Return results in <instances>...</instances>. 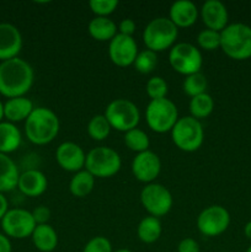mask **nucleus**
Returning a JSON list of instances; mask_svg holds the SVG:
<instances>
[{
	"mask_svg": "<svg viewBox=\"0 0 251 252\" xmlns=\"http://www.w3.org/2000/svg\"><path fill=\"white\" fill-rule=\"evenodd\" d=\"M7 211H9V203H7L6 197L4 196V193H0V221Z\"/></svg>",
	"mask_w": 251,
	"mask_h": 252,
	"instance_id": "obj_40",
	"label": "nucleus"
},
{
	"mask_svg": "<svg viewBox=\"0 0 251 252\" xmlns=\"http://www.w3.org/2000/svg\"><path fill=\"white\" fill-rule=\"evenodd\" d=\"M189 112L196 120H203L211 116L214 110V100L209 94L204 93L198 96H194L189 101Z\"/></svg>",
	"mask_w": 251,
	"mask_h": 252,
	"instance_id": "obj_27",
	"label": "nucleus"
},
{
	"mask_svg": "<svg viewBox=\"0 0 251 252\" xmlns=\"http://www.w3.org/2000/svg\"><path fill=\"white\" fill-rule=\"evenodd\" d=\"M59 118L47 107H34L25 121V134L36 145H46L53 142L59 133Z\"/></svg>",
	"mask_w": 251,
	"mask_h": 252,
	"instance_id": "obj_2",
	"label": "nucleus"
},
{
	"mask_svg": "<svg viewBox=\"0 0 251 252\" xmlns=\"http://www.w3.org/2000/svg\"><path fill=\"white\" fill-rule=\"evenodd\" d=\"M157 64V54L150 49H144L142 52H138L137 58H135L134 68L142 74H149L155 69Z\"/></svg>",
	"mask_w": 251,
	"mask_h": 252,
	"instance_id": "obj_31",
	"label": "nucleus"
},
{
	"mask_svg": "<svg viewBox=\"0 0 251 252\" xmlns=\"http://www.w3.org/2000/svg\"><path fill=\"white\" fill-rule=\"evenodd\" d=\"M161 171V161L152 150L137 154L132 161V172L135 179L144 184H153Z\"/></svg>",
	"mask_w": 251,
	"mask_h": 252,
	"instance_id": "obj_14",
	"label": "nucleus"
},
{
	"mask_svg": "<svg viewBox=\"0 0 251 252\" xmlns=\"http://www.w3.org/2000/svg\"><path fill=\"white\" fill-rule=\"evenodd\" d=\"M220 49L234 61L251 58V27L241 22L228 25L220 32Z\"/></svg>",
	"mask_w": 251,
	"mask_h": 252,
	"instance_id": "obj_3",
	"label": "nucleus"
},
{
	"mask_svg": "<svg viewBox=\"0 0 251 252\" xmlns=\"http://www.w3.org/2000/svg\"><path fill=\"white\" fill-rule=\"evenodd\" d=\"M48 181L46 175L36 169H30L20 174L17 189L27 197H38L46 192Z\"/></svg>",
	"mask_w": 251,
	"mask_h": 252,
	"instance_id": "obj_18",
	"label": "nucleus"
},
{
	"mask_svg": "<svg viewBox=\"0 0 251 252\" xmlns=\"http://www.w3.org/2000/svg\"><path fill=\"white\" fill-rule=\"evenodd\" d=\"M31 238L34 248L41 252H52L58 246V234L49 224L36 225Z\"/></svg>",
	"mask_w": 251,
	"mask_h": 252,
	"instance_id": "obj_22",
	"label": "nucleus"
},
{
	"mask_svg": "<svg viewBox=\"0 0 251 252\" xmlns=\"http://www.w3.org/2000/svg\"><path fill=\"white\" fill-rule=\"evenodd\" d=\"M148 127L155 133L171 132L179 120L177 107L169 98L150 100L145 110Z\"/></svg>",
	"mask_w": 251,
	"mask_h": 252,
	"instance_id": "obj_7",
	"label": "nucleus"
},
{
	"mask_svg": "<svg viewBox=\"0 0 251 252\" xmlns=\"http://www.w3.org/2000/svg\"><path fill=\"white\" fill-rule=\"evenodd\" d=\"M105 117L107 118L111 128L126 133L133 128H137L140 113L134 102L126 98H117L108 103L105 111Z\"/></svg>",
	"mask_w": 251,
	"mask_h": 252,
	"instance_id": "obj_8",
	"label": "nucleus"
},
{
	"mask_svg": "<svg viewBox=\"0 0 251 252\" xmlns=\"http://www.w3.org/2000/svg\"><path fill=\"white\" fill-rule=\"evenodd\" d=\"M204 26L212 31L221 32L228 26L229 14L225 5L219 0H207L199 10Z\"/></svg>",
	"mask_w": 251,
	"mask_h": 252,
	"instance_id": "obj_16",
	"label": "nucleus"
},
{
	"mask_svg": "<svg viewBox=\"0 0 251 252\" xmlns=\"http://www.w3.org/2000/svg\"><path fill=\"white\" fill-rule=\"evenodd\" d=\"M140 203L149 216L160 218L171 211L174 199L169 189L160 184H148L140 192Z\"/></svg>",
	"mask_w": 251,
	"mask_h": 252,
	"instance_id": "obj_10",
	"label": "nucleus"
},
{
	"mask_svg": "<svg viewBox=\"0 0 251 252\" xmlns=\"http://www.w3.org/2000/svg\"><path fill=\"white\" fill-rule=\"evenodd\" d=\"M177 252H199V245L194 239L185 238L177 245Z\"/></svg>",
	"mask_w": 251,
	"mask_h": 252,
	"instance_id": "obj_37",
	"label": "nucleus"
},
{
	"mask_svg": "<svg viewBox=\"0 0 251 252\" xmlns=\"http://www.w3.org/2000/svg\"><path fill=\"white\" fill-rule=\"evenodd\" d=\"M21 132L11 122H0V153L10 154L16 152L21 145Z\"/></svg>",
	"mask_w": 251,
	"mask_h": 252,
	"instance_id": "obj_23",
	"label": "nucleus"
},
{
	"mask_svg": "<svg viewBox=\"0 0 251 252\" xmlns=\"http://www.w3.org/2000/svg\"><path fill=\"white\" fill-rule=\"evenodd\" d=\"M245 252H251V245L249 246V248H248V250H246Z\"/></svg>",
	"mask_w": 251,
	"mask_h": 252,
	"instance_id": "obj_44",
	"label": "nucleus"
},
{
	"mask_svg": "<svg viewBox=\"0 0 251 252\" xmlns=\"http://www.w3.org/2000/svg\"><path fill=\"white\" fill-rule=\"evenodd\" d=\"M0 223L2 234H5L9 239L29 238L37 225L31 212L22 208L9 209Z\"/></svg>",
	"mask_w": 251,
	"mask_h": 252,
	"instance_id": "obj_11",
	"label": "nucleus"
},
{
	"mask_svg": "<svg viewBox=\"0 0 251 252\" xmlns=\"http://www.w3.org/2000/svg\"><path fill=\"white\" fill-rule=\"evenodd\" d=\"M22 49V36L16 26L7 22L0 24V62L16 58Z\"/></svg>",
	"mask_w": 251,
	"mask_h": 252,
	"instance_id": "obj_17",
	"label": "nucleus"
},
{
	"mask_svg": "<svg viewBox=\"0 0 251 252\" xmlns=\"http://www.w3.org/2000/svg\"><path fill=\"white\" fill-rule=\"evenodd\" d=\"M83 252H113L110 240L105 236H95L84 246Z\"/></svg>",
	"mask_w": 251,
	"mask_h": 252,
	"instance_id": "obj_35",
	"label": "nucleus"
},
{
	"mask_svg": "<svg viewBox=\"0 0 251 252\" xmlns=\"http://www.w3.org/2000/svg\"><path fill=\"white\" fill-rule=\"evenodd\" d=\"M111 129L112 128H111V125L108 123L105 115L94 116L88 125L89 137L94 140H97V142L106 139L108 137V134H110Z\"/></svg>",
	"mask_w": 251,
	"mask_h": 252,
	"instance_id": "obj_29",
	"label": "nucleus"
},
{
	"mask_svg": "<svg viewBox=\"0 0 251 252\" xmlns=\"http://www.w3.org/2000/svg\"><path fill=\"white\" fill-rule=\"evenodd\" d=\"M197 43L204 51H216L220 48V32L203 30L197 36Z\"/></svg>",
	"mask_w": 251,
	"mask_h": 252,
	"instance_id": "obj_32",
	"label": "nucleus"
},
{
	"mask_svg": "<svg viewBox=\"0 0 251 252\" xmlns=\"http://www.w3.org/2000/svg\"><path fill=\"white\" fill-rule=\"evenodd\" d=\"M0 252H12L11 241L2 233H0Z\"/></svg>",
	"mask_w": 251,
	"mask_h": 252,
	"instance_id": "obj_39",
	"label": "nucleus"
},
{
	"mask_svg": "<svg viewBox=\"0 0 251 252\" xmlns=\"http://www.w3.org/2000/svg\"><path fill=\"white\" fill-rule=\"evenodd\" d=\"M207 85H208V83H207L206 75L199 71V73H194L186 76L184 84H182V89H184V93L192 98L194 96L206 93Z\"/></svg>",
	"mask_w": 251,
	"mask_h": 252,
	"instance_id": "obj_30",
	"label": "nucleus"
},
{
	"mask_svg": "<svg viewBox=\"0 0 251 252\" xmlns=\"http://www.w3.org/2000/svg\"><path fill=\"white\" fill-rule=\"evenodd\" d=\"M33 110L34 107L32 101L25 96L9 98L4 103V117L6 118L7 122L15 125L16 122L26 121Z\"/></svg>",
	"mask_w": 251,
	"mask_h": 252,
	"instance_id": "obj_20",
	"label": "nucleus"
},
{
	"mask_svg": "<svg viewBox=\"0 0 251 252\" xmlns=\"http://www.w3.org/2000/svg\"><path fill=\"white\" fill-rule=\"evenodd\" d=\"M162 233V226L159 218L155 217H145L140 220L137 228V235L139 240L144 244H154L159 240Z\"/></svg>",
	"mask_w": 251,
	"mask_h": 252,
	"instance_id": "obj_25",
	"label": "nucleus"
},
{
	"mask_svg": "<svg viewBox=\"0 0 251 252\" xmlns=\"http://www.w3.org/2000/svg\"><path fill=\"white\" fill-rule=\"evenodd\" d=\"M230 225V214L224 207L214 204L207 207L197 217V228L199 233L208 238L221 235Z\"/></svg>",
	"mask_w": 251,
	"mask_h": 252,
	"instance_id": "obj_12",
	"label": "nucleus"
},
{
	"mask_svg": "<svg viewBox=\"0 0 251 252\" xmlns=\"http://www.w3.org/2000/svg\"><path fill=\"white\" fill-rule=\"evenodd\" d=\"M179 29L172 24L169 17H157L145 26L143 31V42L147 49L157 53L165 49H171Z\"/></svg>",
	"mask_w": 251,
	"mask_h": 252,
	"instance_id": "obj_4",
	"label": "nucleus"
},
{
	"mask_svg": "<svg viewBox=\"0 0 251 252\" xmlns=\"http://www.w3.org/2000/svg\"><path fill=\"white\" fill-rule=\"evenodd\" d=\"M244 234H245L246 239L251 241V220L248 221L245 224V226H244Z\"/></svg>",
	"mask_w": 251,
	"mask_h": 252,
	"instance_id": "obj_41",
	"label": "nucleus"
},
{
	"mask_svg": "<svg viewBox=\"0 0 251 252\" xmlns=\"http://www.w3.org/2000/svg\"><path fill=\"white\" fill-rule=\"evenodd\" d=\"M113 252H132V251L128 250V249H118V250H116Z\"/></svg>",
	"mask_w": 251,
	"mask_h": 252,
	"instance_id": "obj_43",
	"label": "nucleus"
},
{
	"mask_svg": "<svg viewBox=\"0 0 251 252\" xmlns=\"http://www.w3.org/2000/svg\"><path fill=\"white\" fill-rule=\"evenodd\" d=\"M94 187H95V177L86 170H81L71 177L69 191L76 198H84L91 193Z\"/></svg>",
	"mask_w": 251,
	"mask_h": 252,
	"instance_id": "obj_26",
	"label": "nucleus"
},
{
	"mask_svg": "<svg viewBox=\"0 0 251 252\" xmlns=\"http://www.w3.org/2000/svg\"><path fill=\"white\" fill-rule=\"evenodd\" d=\"M171 138L180 150L192 153L198 150L203 144L204 130L198 120L192 116H186L177 120L171 129Z\"/></svg>",
	"mask_w": 251,
	"mask_h": 252,
	"instance_id": "obj_6",
	"label": "nucleus"
},
{
	"mask_svg": "<svg viewBox=\"0 0 251 252\" xmlns=\"http://www.w3.org/2000/svg\"><path fill=\"white\" fill-rule=\"evenodd\" d=\"M2 118L4 117V103L0 101V122H2Z\"/></svg>",
	"mask_w": 251,
	"mask_h": 252,
	"instance_id": "obj_42",
	"label": "nucleus"
},
{
	"mask_svg": "<svg viewBox=\"0 0 251 252\" xmlns=\"http://www.w3.org/2000/svg\"><path fill=\"white\" fill-rule=\"evenodd\" d=\"M56 160L62 169L76 174L85 167L86 155L83 148L76 143L64 142L57 148Z\"/></svg>",
	"mask_w": 251,
	"mask_h": 252,
	"instance_id": "obj_15",
	"label": "nucleus"
},
{
	"mask_svg": "<svg viewBox=\"0 0 251 252\" xmlns=\"http://www.w3.org/2000/svg\"><path fill=\"white\" fill-rule=\"evenodd\" d=\"M118 33L125 34V36L133 37V33L135 32V22L132 19H125L118 25Z\"/></svg>",
	"mask_w": 251,
	"mask_h": 252,
	"instance_id": "obj_38",
	"label": "nucleus"
},
{
	"mask_svg": "<svg viewBox=\"0 0 251 252\" xmlns=\"http://www.w3.org/2000/svg\"><path fill=\"white\" fill-rule=\"evenodd\" d=\"M198 15V9L193 2L189 0H179L170 6L169 19L177 29H186L197 21Z\"/></svg>",
	"mask_w": 251,
	"mask_h": 252,
	"instance_id": "obj_19",
	"label": "nucleus"
},
{
	"mask_svg": "<svg viewBox=\"0 0 251 252\" xmlns=\"http://www.w3.org/2000/svg\"><path fill=\"white\" fill-rule=\"evenodd\" d=\"M89 33L94 39L100 42L111 41L118 33V27L110 17L95 16L89 22Z\"/></svg>",
	"mask_w": 251,
	"mask_h": 252,
	"instance_id": "obj_24",
	"label": "nucleus"
},
{
	"mask_svg": "<svg viewBox=\"0 0 251 252\" xmlns=\"http://www.w3.org/2000/svg\"><path fill=\"white\" fill-rule=\"evenodd\" d=\"M20 172L9 155L0 153V193L10 192L17 187Z\"/></svg>",
	"mask_w": 251,
	"mask_h": 252,
	"instance_id": "obj_21",
	"label": "nucleus"
},
{
	"mask_svg": "<svg viewBox=\"0 0 251 252\" xmlns=\"http://www.w3.org/2000/svg\"><path fill=\"white\" fill-rule=\"evenodd\" d=\"M34 73L24 59L12 58L0 63V94L7 98L25 96L33 85Z\"/></svg>",
	"mask_w": 251,
	"mask_h": 252,
	"instance_id": "obj_1",
	"label": "nucleus"
},
{
	"mask_svg": "<svg viewBox=\"0 0 251 252\" xmlns=\"http://www.w3.org/2000/svg\"><path fill=\"white\" fill-rule=\"evenodd\" d=\"M91 11L100 17H108L118 6L117 0H90L89 2Z\"/></svg>",
	"mask_w": 251,
	"mask_h": 252,
	"instance_id": "obj_34",
	"label": "nucleus"
},
{
	"mask_svg": "<svg viewBox=\"0 0 251 252\" xmlns=\"http://www.w3.org/2000/svg\"><path fill=\"white\" fill-rule=\"evenodd\" d=\"M138 54V47L134 38L117 33L110 41L108 57L115 65L126 68L134 63Z\"/></svg>",
	"mask_w": 251,
	"mask_h": 252,
	"instance_id": "obj_13",
	"label": "nucleus"
},
{
	"mask_svg": "<svg viewBox=\"0 0 251 252\" xmlns=\"http://www.w3.org/2000/svg\"><path fill=\"white\" fill-rule=\"evenodd\" d=\"M32 217H33L34 221L37 225H42V224H48L49 218H51V211L47 208L46 206H38L31 212Z\"/></svg>",
	"mask_w": 251,
	"mask_h": 252,
	"instance_id": "obj_36",
	"label": "nucleus"
},
{
	"mask_svg": "<svg viewBox=\"0 0 251 252\" xmlns=\"http://www.w3.org/2000/svg\"><path fill=\"white\" fill-rule=\"evenodd\" d=\"M145 90L150 100H159V98L166 97L169 89H167L166 81L161 76H153L148 80Z\"/></svg>",
	"mask_w": 251,
	"mask_h": 252,
	"instance_id": "obj_33",
	"label": "nucleus"
},
{
	"mask_svg": "<svg viewBox=\"0 0 251 252\" xmlns=\"http://www.w3.org/2000/svg\"><path fill=\"white\" fill-rule=\"evenodd\" d=\"M169 63L175 71L182 75L199 73L203 64L202 53L196 46L181 42L172 46L169 53Z\"/></svg>",
	"mask_w": 251,
	"mask_h": 252,
	"instance_id": "obj_9",
	"label": "nucleus"
},
{
	"mask_svg": "<svg viewBox=\"0 0 251 252\" xmlns=\"http://www.w3.org/2000/svg\"><path fill=\"white\" fill-rule=\"evenodd\" d=\"M122 166L120 154L110 147H97L86 154L85 170L94 177L107 179L117 174Z\"/></svg>",
	"mask_w": 251,
	"mask_h": 252,
	"instance_id": "obj_5",
	"label": "nucleus"
},
{
	"mask_svg": "<svg viewBox=\"0 0 251 252\" xmlns=\"http://www.w3.org/2000/svg\"><path fill=\"white\" fill-rule=\"evenodd\" d=\"M125 144L127 145L128 149L139 154V153L149 150L150 140L144 130L139 128H133L125 133Z\"/></svg>",
	"mask_w": 251,
	"mask_h": 252,
	"instance_id": "obj_28",
	"label": "nucleus"
}]
</instances>
